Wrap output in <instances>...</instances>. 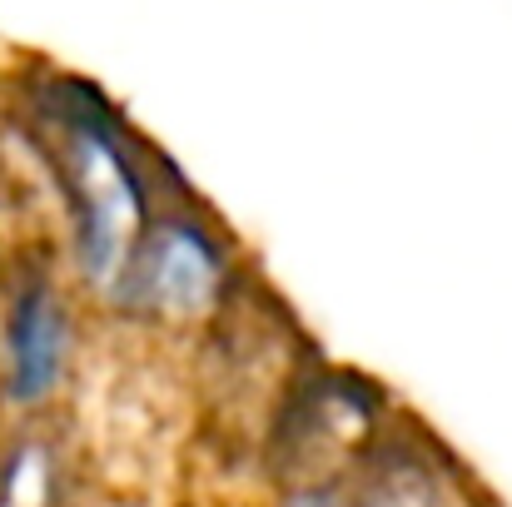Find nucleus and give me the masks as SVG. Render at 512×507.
Returning <instances> with one entry per match:
<instances>
[{"label":"nucleus","instance_id":"4","mask_svg":"<svg viewBox=\"0 0 512 507\" xmlns=\"http://www.w3.org/2000/svg\"><path fill=\"white\" fill-rule=\"evenodd\" d=\"M348 507H453V473L413 438L378 433L343 473Z\"/></svg>","mask_w":512,"mask_h":507},{"label":"nucleus","instance_id":"6","mask_svg":"<svg viewBox=\"0 0 512 507\" xmlns=\"http://www.w3.org/2000/svg\"><path fill=\"white\" fill-rule=\"evenodd\" d=\"M274 507H348V498H343V478H334V483H304V488H284Z\"/></svg>","mask_w":512,"mask_h":507},{"label":"nucleus","instance_id":"7","mask_svg":"<svg viewBox=\"0 0 512 507\" xmlns=\"http://www.w3.org/2000/svg\"><path fill=\"white\" fill-rule=\"evenodd\" d=\"M0 403H5V388H0Z\"/></svg>","mask_w":512,"mask_h":507},{"label":"nucleus","instance_id":"3","mask_svg":"<svg viewBox=\"0 0 512 507\" xmlns=\"http://www.w3.org/2000/svg\"><path fill=\"white\" fill-rule=\"evenodd\" d=\"M75 304L50 264H20L0 294V388L5 408L45 413L75 368Z\"/></svg>","mask_w":512,"mask_h":507},{"label":"nucleus","instance_id":"5","mask_svg":"<svg viewBox=\"0 0 512 507\" xmlns=\"http://www.w3.org/2000/svg\"><path fill=\"white\" fill-rule=\"evenodd\" d=\"M60 453L50 438H20L0 463V507H55Z\"/></svg>","mask_w":512,"mask_h":507},{"label":"nucleus","instance_id":"2","mask_svg":"<svg viewBox=\"0 0 512 507\" xmlns=\"http://www.w3.org/2000/svg\"><path fill=\"white\" fill-rule=\"evenodd\" d=\"M234 294H239V269L229 239L209 224V214L184 204L155 214L130 269L110 294V309L125 314L130 324L189 334L209 329Z\"/></svg>","mask_w":512,"mask_h":507},{"label":"nucleus","instance_id":"1","mask_svg":"<svg viewBox=\"0 0 512 507\" xmlns=\"http://www.w3.org/2000/svg\"><path fill=\"white\" fill-rule=\"evenodd\" d=\"M35 125L65 194L75 274L110 304L120 274L130 269L145 229L160 214L150 199L155 184L135 155V135L80 80H50L35 105Z\"/></svg>","mask_w":512,"mask_h":507}]
</instances>
